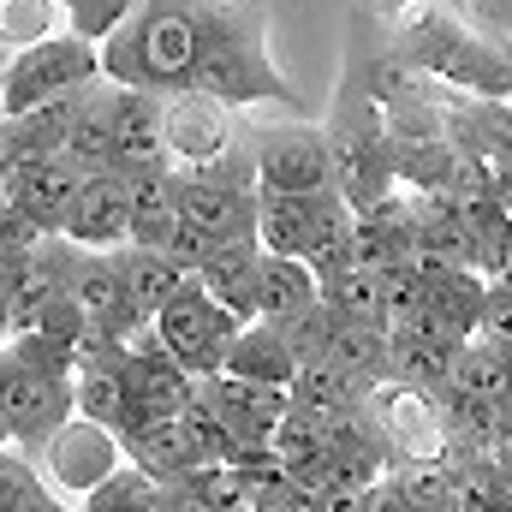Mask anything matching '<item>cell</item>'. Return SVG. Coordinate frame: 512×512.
Instances as JSON below:
<instances>
[{
  "label": "cell",
  "instance_id": "obj_19",
  "mask_svg": "<svg viewBox=\"0 0 512 512\" xmlns=\"http://www.w3.org/2000/svg\"><path fill=\"white\" fill-rule=\"evenodd\" d=\"M316 203L322 191H262L256 197V245L268 256H304L316 251Z\"/></svg>",
  "mask_w": 512,
  "mask_h": 512
},
{
  "label": "cell",
  "instance_id": "obj_24",
  "mask_svg": "<svg viewBox=\"0 0 512 512\" xmlns=\"http://www.w3.org/2000/svg\"><path fill=\"white\" fill-rule=\"evenodd\" d=\"M60 161H72L78 173H102L114 167V84H90L78 114H72V131H66V149Z\"/></svg>",
  "mask_w": 512,
  "mask_h": 512
},
{
  "label": "cell",
  "instance_id": "obj_3",
  "mask_svg": "<svg viewBox=\"0 0 512 512\" xmlns=\"http://www.w3.org/2000/svg\"><path fill=\"white\" fill-rule=\"evenodd\" d=\"M197 66V0H143L102 42V78L114 90H191Z\"/></svg>",
  "mask_w": 512,
  "mask_h": 512
},
{
  "label": "cell",
  "instance_id": "obj_11",
  "mask_svg": "<svg viewBox=\"0 0 512 512\" xmlns=\"http://www.w3.org/2000/svg\"><path fill=\"white\" fill-rule=\"evenodd\" d=\"M251 161L262 191H334V161H328V131L322 126H268L251 137Z\"/></svg>",
  "mask_w": 512,
  "mask_h": 512
},
{
  "label": "cell",
  "instance_id": "obj_8",
  "mask_svg": "<svg viewBox=\"0 0 512 512\" xmlns=\"http://www.w3.org/2000/svg\"><path fill=\"white\" fill-rule=\"evenodd\" d=\"M126 465V447L108 423H90V417H66L42 447H36V471L42 483L60 495V501H84L96 483H108L114 471Z\"/></svg>",
  "mask_w": 512,
  "mask_h": 512
},
{
  "label": "cell",
  "instance_id": "obj_6",
  "mask_svg": "<svg viewBox=\"0 0 512 512\" xmlns=\"http://www.w3.org/2000/svg\"><path fill=\"white\" fill-rule=\"evenodd\" d=\"M370 417L382 423L393 465H447L453 459V435H447V393L435 387H411L387 376L364 393Z\"/></svg>",
  "mask_w": 512,
  "mask_h": 512
},
{
  "label": "cell",
  "instance_id": "obj_22",
  "mask_svg": "<svg viewBox=\"0 0 512 512\" xmlns=\"http://www.w3.org/2000/svg\"><path fill=\"white\" fill-rule=\"evenodd\" d=\"M173 233H179V173H173V167H143V173H131L126 245L161 251Z\"/></svg>",
  "mask_w": 512,
  "mask_h": 512
},
{
  "label": "cell",
  "instance_id": "obj_26",
  "mask_svg": "<svg viewBox=\"0 0 512 512\" xmlns=\"http://www.w3.org/2000/svg\"><path fill=\"white\" fill-rule=\"evenodd\" d=\"M268 453H274V465H280L298 489H310V495L328 489V429H316V423H304L298 411H286V417L268 429Z\"/></svg>",
  "mask_w": 512,
  "mask_h": 512
},
{
  "label": "cell",
  "instance_id": "obj_44",
  "mask_svg": "<svg viewBox=\"0 0 512 512\" xmlns=\"http://www.w3.org/2000/svg\"><path fill=\"white\" fill-rule=\"evenodd\" d=\"M161 512H221L203 489H191V483H167V501H161Z\"/></svg>",
  "mask_w": 512,
  "mask_h": 512
},
{
  "label": "cell",
  "instance_id": "obj_49",
  "mask_svg": "<svg viewBox=\"0 0 512 512\" xmlns=\"http://www.w3.org/2000/svg\"><path fill=\"white\" fill-rule=\"evenodd\" d=\"M429 6H447V12H459V6H471V0H429Z\"/></svg>",
  "mask_w": 512,
  "mask_h": 512
},
{
  "label": "cell",
  "instance_id": "obj_38",
  "mask_svg": "<svg viewBox=\"0 0 512 512\" xmlns=\"http://www.w3.org/2000/svg\"><path fill=\"white\" fill-rule=\"evenodd\" d=\"M387 477H393V489H399L417 512L447 507V465H393Z\"/></svg>",
  "mask_w": 512,
  "mask_h": 512
},
{
  "label": "cell",
  "instance_id": "obj_15",
  "mask_svg": "<svg viewBox=\"0 0 512 512\" xmlns=\"http://www.w3.org/2000/svg\"><path fill=\"white\" fill-rule=\"evenodd\" d=\"M120 435V447H126V465H137L143 477H155V483H179V477H191L203 459H197V447H191V429H185V417H143V423H126V429H114Z\"/></svg>",
  "mask_w": 512,
  "mask_h": 512
},
{
  "label": "cell",
  "instance_id": "obj_31",
  "mask_svg": "<svg viewBox=\"0 0 512 512\" xmlns=\"http://www.w3.org/2000/svg\"><path fill=\"white\" fill-rule=\"evenodd\" d=\"M447 393H512V358L495 352V346H483V340H465L453 352Z\"/></svg>",
  "mask_w": 512,
  "mask_h": 512
},
{
  "label": "cell",
  "instance_id": "obj_29",
  "mask_svg": "<svg viewBox=\"0 0 512 512\" xmlns=\"http://www.w3.org/2000/svg\"><path fill=\"white\" fill-rule=\"evenodd\" d=\"M114 262H120V286H126V298L143 310V316H149V322H155V316H161V304L185 286V274H179V268H173L161 251L120 245V251H114Z\"/></svg>",
  "mask_w": 512,
  "mask_h": 512
},
{
  "label": "cell",
  "instance_id": "obj_40",
  "mask_svg": "<svg viewBox=\"0 0 512 512\" xmlns=\"http://www.w3.org/2000/svg\"><path fill=\"white\" fill-rule=\"evenodd\" d=\"M477 340L512 358V292H507V286H489L483 316H477Z\"/></svg>",
  "mask_w": 512,
  "mask_h": 512
},
{
  "label": "cell",
  "instance_id": "obj_20",
  "mask_svg": "<svg viewBox=\"0 0 512 512\" xmlns=\"http://www.w3.org/2000/svg\"><path fill=\"white\" fill-rule=\"evenodd\" d=\"M310 304H322V280H316V268L304 262V256H268L256 262V316L251 322H292V316H304Z\"/></svg>",
  "mask_w": 512,
  "mask_h": 512
},
{
  "label": "cell",
  "instance_id": "obj_9",
  "mask_svg": "<svg viewBox=\"0 0 512 512\" xmlns=\"http://www.w3.org/2000/svg\"><path fill=\"white\" fill-rule=\"evenodd\" d=\"M72 417V382L66 376H48L36 364H24L12 346L0 352V423H6V441L24 453V447H42L60 423Z\"/></svg>",
  "mask_w": 512,
  "mask_h": 512
},
{
  "label": "cell",
  "instance_id": "obj_42",
  "mask_svg": "<svg viewBox=\"0 0 512 512\" xmlns=\"http://www.w3.org/2000/svg\"><path fill=\"white\" fill-rule=\"evenodd\" d=\"M161 256H167V262H173L185 280H197V268H203V256H209V239H203L197 227H185V221H179V233L161 245Z\"/></svg>",
  "mask_w": 512,
  "mask_h": 512
},
{
  "label": "cell",
  "instance_id": "obj_23",
  "mask_svg": "<svg viewBox=\"0 0 512 512\" xmlns=\"http://www.w3.org/2000/svg\"><path fill=\"white\" fill-rule=\"evenodd\" d=\"M328 364H334V370H346L352 382L370 393L376 382H387V376H393V340H387L382 322H364V316H340V310H334Z\"/></svg>",
  "mask_w": 512,
  "mask_h": 512
},
{
  "label": "cell",
  "instance_id": "obj_32",
  "mask_svg": "<svg viewBox=\"0 0 512 512\" xmlns=\"http://www.w3.org/2000/svg\"><path fill=\"white\" fill-rule=\"evenodd\" d=\"M66 30V6L60 0H0V48H36L48 36Z\"/></svg>",
  "mask_w": 512,
  "mask_h": 512
},
{
  "label": "cell",
  "instance_id": "obj_39",
  "mask_svg": "<svg viewBox=\"0 0 512 512\" xmlns=\"http://www.w3.org/2000/svg\"><path fill=\"white\" fill-rule=\"evenodd\" d=\"M36 495H48L42 471H36L24 453H6V447H0V512H18L24 501H36Z\"/></svg>",
  "mask_w": 512,
  "mask_h": 512
},
{
  "label": "cell",
  "instance_id": "obj_16",
  "mask_svg": "<svg viewBox=\"0 0 512 512\" xmlns=\"http://www.w3.org/2000/svg\"><path fill=\"white\" fill-rule=\"evenodd\" d=\"M256 262H262V245L256 233H239V239H209V256L197 268V286L239 322L256 316Z\"/></svg>",
  "mask_w": 512,
  "mask_h": 512
},
{
  "label": "cell",
  "instance_id": "obj_7",
  "mask_svg": "<svg viewBox=\"0 0 512 512\" xmlns=\"http://www.w3.org/2000/svg\"><path fill=\"white\" fill-rule=\"evenodd\" d=\"M239 328H245V322H239V316H227V310L197 286V280H185V286L161 304V316L149 322V334H155V340H161V346H167V352L197 376V382H203V376H215V370L227 364V346H233V334H239Z\"/></svg>",
  "mask_w": 512,
  "mask_h": 512
},
{
  "label": "cell",
  "instance_id": "obj_48",
  "mask_svg": "<svg viewBox=\"0 0 512 512\" xmlns=\"http://www.w3.org/2000/svg\"><path fill=\"white\" fill-rule=\"evenodd\" d=\"M12 346V316H6V304H0V352Z\"/></svg>",
  "mask_w": 512,
  "mask_h": 512
},
{
  "label": "cell",
  "instance_id": "obj_45",
  "mask_svg": "<svg viewBox=\"0 0 512 512\" xmlns=\"http://www.w3.org/2000/svg\"><path fill=\"white\" fill-rule=\"evenodd\" d=\"M370 512H417V507L393 489V477H382V483H370Z\"/></svg>",
  "mask_w": 512,
  "mask_h": 512
},
{
  "label": "cell",
  "instance_id": "obj_14",
  "mask_svg": "<svg viewBox=\"0 0 512 512\" xmlns=\"http://www.w3.org/2000/svg\"><path fill=\"white\" fill-rule=\"evenodd\" d=\"M78 167L72 161H60V155H48V161H24V167H12L6 173V185H0V197H12L48 239H60L66 233V215H72V197H78Z\"/></svg>",
  "mask_w": 512,
  "mask_h": 512
},
{
  "label": "cell",
  "instance_id": "obj_51",
  "mask_svg": "<svg viewBox=\"0 0 512 512\" xmlns=\"http://www.w3.org/2000/svg\"><path fill=\"white\" fill-rule=\"evenodd\" d=\"M429 512H447V507H429Z\"/></svg>",
  "mask_w": 512,
  "mask_h": 512
},
{
  "label": "cell",
  "instance_id": "obj_34",
  "mask_svg": "<svg viewBox=\"0 0 512 512\" xmlns=\"http://www.w3.org/2000/svg\"><path fill=\"white\" fill-rule=\"evenodd\" d=\"M167 501V483H155V477H143L137 465H120L108 483H96L78 507L84 512H161Z\"/></svg>",
  "mask_w": 512,
  "mask_h": 512
},
{
  "label": "cell",
  "instance_id": "obj_36",
  "mask_svg": "<svg viewBox=\"0 0 512 512\" xmlns=\"http://www.w3.org/2000/svg\"><path fill=\"white\" fill-rule=\"evenodd\" d=\"M60 6H66V30L102 48V42H108V36L126 24L143 0H60Z\"/></svg>",
  "mask_w": 512,
  "mask_h": 512
},
{
  "label": "cell",
  "instance_id": "obj_18",
  "mask_svg": "<svg viewBox=\"0 0 512 512\" xmlns=\"http://www.w3.org/2000/svg\"><path fill=\"white\" fill-rule=\"evenodd\" d=\"M114 167L120 173L173 167L167 137H161V96L155 90H114Z\"/></svg>",
  "mask_w": 512,
  "mask_h": 512
},
{
  "label": "cell",
  "instance_id": "obj_41",
  "mask_svg": "<svg viewBox=\"0 0 512 512\" xmlns=\"http://www.w3.org/2000/svg\"><path fill=\"white\" fill-rule=\"evenodd\" d=\"M42 239H48V233H42L12 197H0V251H36Z\"/></svg>",
  "mask_w": 512,
  "mask_h": 512
},
{
  "label": "cell",
  "instance_id": "obj_5",
  "mask_svg": "<svg viewBox=\"0 0 512 512\" xmlns=\"http://www.w3.org/2000/svg\"><path fill=\"white\" fill-rule=\"evenodd\" d=\"M90 84H102V48L84 42V36H72V30H60V36L24 48L0 72V120L30 114V108L60 102V96H78Z\"/></svg>",
  "mask_w": 512,
  "mask_h": 512
},
{
  "label": "cell",
  "instance_id": "obj_25",
  "mask_svg": "<svg viewBox=\"0 0 512 512\" xmlns=\"http://www.w3.org/2000/svg\"><path fill=\"white\" fill-rule=\"evenodd\" d=\"M453 453H495L512 435V393H447Z\"/></svg>",
  "mask_w": 512,
  "mask_h": 512
},
{
  "label": "cell",
  "instance_id": "obj_17",
  "mask_svg": "<svg viewBox=\"0 0 512 512\" xmlns=\"http://www.w3.org/2000/svg\"><path fill=\"white\" fill-rule=\"evenodd\" d=\"M483 298H489V280H483L477 268H447V274H429V280H423V316H429V334H435V340H447V346L477 340Z\"/></svg>",
  "mask_w": 512,
  "mask_h": 512
},
{
  "label": "cell",
  "instance_id": "obj_13",
  "mask_svg": "<svg viewBox=\"0 0 512 512\" xmlns=\"http://www.w3.org/2000/svg\"><path fill=\"white\" fill-rule=\"evenodd\" d=\"M126 227H131V173H120V167L84 173L78 197H72V215H66V239L78 251H120Z\"/></svg>",
  "mask_w": 512,
  "mask_h": 512
},
{
  "label": "cell",
  "instance_id": "obj_53",
  "mask_svg": "<svg viewBox=\"0 0 512 512\" xmlns=\"http://www.w3.org/2000/svg\"><path fill=\"white\" fill-rule=\"evenodd\" d=\"M507 102H512V96H507Z\"/></svg>",
  "mask_w": 512,
  "mask_h": 512
},
{
  "label": "cell",
  "instance_id": "obj_47",
  "mask_svg": "<svg viewBox=\"0 0 512 512\" xmlns=\"http://www.w3.org/2000/svg\"><path fill=\"white\" fill-rule=\"evenodd\" d=\"M495 471H501V477L512 483V435L501 441V447H495Z\"/></svg>",
  "mask_w": 512,
  "mask_h": 512
},
{
  "label": "cell",
  "instance_id": "obj_12",
  "mask_svg": "<svg viewBox=\"0 0 512 512\" xmlns=\"http://www.w3.org/2000/svg\"><path fill=\"white\" fill-rule=\"evenodd\" d=\"M161 137H167L173 167H209L239 143V126H233L227 102H215L203 90H167L161 96Z\"/></svg>",
  "mask_w": 512,
  "mask_h": 512
},
{
  "label": "cell",
  "instance_id": "obj_33",
  "mask_svg": "<svg viewBox=\"0 0 512 512\" xmlns=\"http://www.w3.org/2000/svg\"><path fill=\"white\" fill-rule=\"evenodd\" d=\"M72 411H78V417H90V423L120 429V417H126V387H120V370H108V364H78V370H72Z\"/></svg>",
  "mask_w": 512,
  "mask_h": 512
},
{
  "label": "cell",
  "instance_id": "obj_50",
  "mask_svg": "<svg viewBox=\"0 0 512 512\" xmlns=\"http://www.w3.org/2000/svg\"><path fill=\"white\" fill-rule=\"evenodd\" d=\"M0 447H12V441H6V423H0Z\"/></svg>",
  "mask_w": 512,
  "mask_h": 512
},
{
  "label": "cell",
  "instance_id": "obj_43",
  "mask_svg": "<svg viewBox=\"0 0 512 512\" xmlns=\"http://www.w3.org/2000/svg\"><path fill=\"white\" fill-rule=\"evenodd\" d=\"M316 507L322 512H370V489H358V483H328V489L316 495Z\"/></svg>",
  "mask_w": 512,
  "mask_h": 512
},
{
  "label": "cell",
  "instance_id": "obj_37",
  "mask_svg": "<svg viewBox=\"0 0 512 512\" xmlns=\"http://www.w3.org/2000/svg\"><path fill=\"white\" fill-rule=\"evenodd\" d=\"M280 334H286V346H292L298 364H322L328 358V340H334V310L328 304H310L304 316L280 322Z\"/></svg>",
  "mask_w": 512,
  "mask_h": 512
},
{
  "label": "cell",
  "instance_id": "obj_35",
  "mask_svg": "<svg viewBox=\"0 0 512 512\" xmlns=\"http://www.w3.org/2000/svg\"><path fill=\"white\" fill-rule=\"evenodd\" d=\"M453 352H459V346H447V340H435V334L393 340V376H399V382H411V387H435V393H447Z\"/></svg>",
  "mask_w": 512,
  "mask_h": 512
},
{
  "label": "cell",
  "instance_id": "obj_30",
  "mask_svg": "<svg viewBox=\"0 0 512 512\" xmlns=\"http://www.w3.org/2000/svg\"><path fill=\"white\" fill-rule=\"evenodd\" d=\"M322 304L340 310V316H364V322H382L387 316V274L382 268H340L322 280Z\"/></svg>",
  "mask_w": 512,
  "mask_h": 512
},
{
  "label": "cell",
  "instance_id": "obj_28",
  "mask_svg": "<svg viewBox=\"0 0 512 512\" xmlns=\"http://www.w3.org/2000/svg\"><path fill=\"white\" fill-rule=\"evenodd\" d=\"M197 393L227 417V423H280L286 417V387L274 382H245V376H227V370H215V376H203Z\"/></svg>",
  "mask_w": 512,
  "mask_h": 512
},
{
  "label": "cell",
  "instance_id": "obj_27",
  "mask_svg": "<svg viewBox=\"0 0 512 512\" xmlns=\"http://www.w3.org/2000/svg\"><path fill=\"white\" fill-rule=\"evenodd\" d=\"M221 370H227V376H245V382L286 387L292 376H298V358H292V346H286V334H280L274 322H245V328L233 334Z\"/></svg>",
  "mask_w": 512,
  "mask_h": 512
},
{
  "label": "cell",
  "instance_id": "obj_2",
  "mask_svg": "<svg viewBox=\"0 0 512 512\" xmlns=\"http://www.w3.org/2000/svg\"><path fill=\"white\" fill-rule=\"evenodd\" d=\"M393 54L459 96H489V102L512 96V42H489V36L465 30L447 6L411 0V12L393 36Z\"/></svg>",
  "mask_w": 512,
  "mask_h": 512
},
{
  "label": "cell",
  "instance_id": "obj_21",
  "mask_svg": "<svg viewBox=\"0 0 512 512\" xmlns=\"http://www.w3.org/2000/svg\"><path fill=\"white\" fill-rule=\"evenodd\" d=\"M286 411H298L304 423H316V429H334V423H346L358 405H364V387L352 382L346 370H334L328 358L322 364H298V376L286 382Z\"/></svg>",
  "mask_w": 512,
  "mask_h": 512
},
{
  "label": "cell",
  "instance_id": "obj_10",
  "mask_svg": "<svg viewBox=\"0 0 512 512\" xmlns=\"http://www.w3.org/2000/svg\"><path fill=\"white\" fill-rule=\"evenodd\" d=\"M120 387H126V423H143V417H179L191 399H197V376L155 340V334H137L120 358Z\"/></svg>",
  "mask_w": 512,
  "mask_h": 512
},
{
  "label": "cell",
  "instance_id": "obj_52",
  "mask_svg": "<svg viewBox=\"0 0 512 512\" xmlns=\"http://www.w3.org/2000/svg\"><path fill=\"white\" fill-rule=\"evenodd\" d=\"M405 6H411V0H405Z\"/></svg>",
  "mask_w": 512,
  "mask_h": 512
},
{
  "label": "cell",
  "instance_id": "obj_46",
  "mask_svg": "<svg viewBox=\"0 0 512 512\" xmlns=\"http://www.w3.org/2000/svg\"><path fill=\"white\" fill-rule=\"evenodd\" d=\"M18 512H72V507H66V501H60V495L48 489V495H36V501H24Z\"/></svg>",
  "mask_w": 512,
  "mask_h": 512
},
{
  "label": "cell",
  "instance_id": "obj_1",
  "mask_svg": "<svg viewBox=\"0 0 512 512\" xmlns=\"http://www.w3.org/2000/svg\"><path fill=\"white\" fill-rule=\"evenodd\" d=\"M191 90L239 108L280 102L286 114H298V90L286 84V72L268 54V6L262 0H197V66H191Z\"/></svg>",
  "mask_w": 512,
  "mask_h": 512
},
{
  "label": "cell",
  "instance_id": "obj_4",
  "mask_svg": "<svg viewBox=\"0 0 512 512\" xmlns=\"http://www.w3.org/2000/svg\"><path fill=\"white\" fill-rule=\"evenodd\" d=\"M328 161H334V191L352 209L382 203L387 191H399V167H393V137H387L382 102L364 84V66H352L340 78L334 114H328Z\"/></svg>",
  "mask_w": 512,
  "mask_h": 512
}]
</instances>
